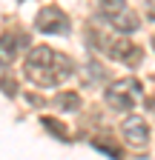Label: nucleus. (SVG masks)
I'll return each instance as SVG.
<instances>
[{
  "label": "nucleus",
  "mask_w": 155,
  "mask_h": 160,
  "mask_svg": "<svg viewBox=\"0 0 155 160\" xmlns=\"http://www.w3.org/2000/svg\"><path fill=\"white\" fill-rule=\"evenodd\" d=\"M26 74L35 80L37 86H57L72 74V60L57 54L55 49H35L26 60Z\"/></svg>",
  "instance_id": "obj_1"
},
{
  "label": "nucleus",
  "mask_w": 155,
  "mask_h": 160,
  "mask_svg": "<svg viewBox=\"0 0 155 160\" xmlns=\"http://www.w3.org/2000/svg\"><path fill=\"white\" fill-rule=\"evenodd\" d=\"M152 43H155V40H152Z\"/></svg>",
  "instance_id": "obj_9"
},
{
  "label": "nucleus",
  "mask_w": 155,
  "mask_h": 160,
  "mask_svg": "<svg viewBox=\"0 0 155 160\" xmlns=\"http://www.w3.org/2000/svg\"><path fill=\"white\" fill-rule=\"evenodd\" d=\"M20 43H26V37H14V34L0 37V63H12L14 54L20 52Z\"/></svg>",
  "instance_id": "obj_5"
},
{
  "label": "nucleus",
  "mask_w": 155,
  "mask_h": 160,
  "mask_svg": "<svg viewBox=\"0 0 155 160\" xmlns=\"http://www.w3.org/2000/svg\"><path fill=\"white\" fill-rule=\"evenodd\" d=\"M124 137H126V143L132 149H144L149 143V129L141 117H129L126 123H124Z\"/></svg>",
  "instance_id": "obj_4"
},
{
  "label": "nucleus",
  "mask_w": 155,
  "mask_h": 160,
  "mask_svg": "<svg viewBox=\"0 0 155 160\" xmlns=\"http://www.w3.org/2000/svg\"><path fill=\"white\" fill-rule=\"evenodd\" d=\"M138 97H141V83L132 80V77H126V80H118L115 86H109L106 103L112 109H118V112H129L135 103H138Z\"/></svg>",
  "instance_id": "obj_2"
},
{
  "label": "nucleus",
  "mask_w": 155,
  "mask_h": 160,
  "mask_svg": "<svg viewBox=\"0 0 155 160\" xmlns=\"http://www.w3.org/2000/svg\"><path fill=\"white\" fill-rule=\"evenodd\" d=\"M98 6L109 14H115V12H124V0H98Z\"/></svg>",
  "instance_id": "obj_6"
},
{
  "label": "nucleus",
  "mask_w": 155,
  "mask_h": 160,
  "mask_svg": "<svg viewBox=\"0 0 155 160\" xmlns=\"http://www.w3.org/2000/svg\"><path fill=\"white\" fill-rule=\"evenodd\" d=\"M147 14H149V17L155 20V0H149V9H147Z\"/></svg>",
  "instance_id": "obj_7"
},
{
  "label": "nucleus",
  "mask_w": 155,
  "mask_h": 160,
  "mask_svg": "<svg viewBox=\"0 0 155 160\" xmlns=\"http://www.w3.org/2000/svg\"><path fill=\"white\" fill-rule=\"evenodd\" d=\"M152 112H155V100H152Z\"/></svg>",
  "instance_id": "obj_8"
},
{
  "label": "nucleus",
  "mask_w": 155,
  "mask_h": 160,
  "mask_svg": "<svg viewBox=\"0 0 155 160\" xmlns=\"http://www.w3.org/2000/svg\"><path fill=\"white\" fill-rule=\"evenodd\" d=\"M37 29L46 34H66L69 32V20L61 9H46L37 14Z\"/></svg>",
  "instance_id": "obj_3"
}]
</instances>
